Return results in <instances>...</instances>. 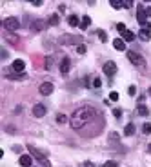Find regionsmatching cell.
Masks as SVG:
<instances>
[{
    "label": "cell",
    "instance_id": "obj_1",
    "mask_svg": "<svg viewBox=\"0 0 151 167\" xmlns=\"http://www.w3.org/2000/svg\"><path fill=\"white\" fill-rule=\"evenodd\" d=\"M95 116V109L93 107H78L75 113L71 115V127L73 129H80V127H84V125L88 124L89 120H93Z\"/></svg>",
    "mask_w": 151,
    "mask_h": 167
},
{
    "label": "cell",
    "instance_id": "obj_2",
    "mask_svg": "<svg viewBox=\"0 0 151 167\" xmlns=\"http://www.w3.org/2000/svg\"><path fill=\"white\" fill-rule=\"evenodd\" d=\"M27 151H29V153H31V154H33V156L37 158V160L40 162V164H42V165H46V167L51 165V164H49V160L46 158V154H44V153H42L40 149H37L35 146H27Z\"/></svg>",
    "mask_w": 151,
    "mask_h": 167
},
{
    "label": "cell",
    "instance_id": "obj_3",
    "mask_svg": "<svg viewBox=\"0 0 151 167\" xmlns=\"http://www.w3.org/2000/svg\"><path fill=\"white\" fill-rule=\"evenodd\" d=\"M128 58H129V62L135 64L137 67H144V65H146V60L142 58V55H138V53H135V51H128Z\"/></svg>",
    "mask_w": 151,
    "mask_h": 167
},
{
    "label": "cell",
    "instance_id": "obj_4",
    "mask_svg": "<svg viewBox=\"0 0 151 167\" xmlns=\"http://www.w3.org/2000/svg\"><path fill=\"white\" fill-rule=\"evenodd\" d=\"M4 27H6L7 31H17V29L20 27L18 18H15V17H9V18H6V20H4Z\"/></svg>",
    "mask_w": 151,
    "mask_h": 167
},
{
    "label": "cell",
    "instance_id": "obj_5",
    "mask_svg": "<svg viewBox=\"0 0 151 167\" xmlns=\"http://www.w3.org/2000/svg\"><path fill=\"white\" fill-rule=\"evenodd\" d=\"M148 15H146V9L142 7V6H138V11H137V20H138V24L140 25H146L148 24Z\"/></svg>",
    "mask_w": 151,
    "mask_h": 167
},
{
    "label": "cell",
    "instance_id": "obj_6",
    "mask_svg": "<svg viewBox=\"0 0 151 167\" xmlns=\"http://www.w3.org/2000/svg\"><path fill=\"white\" fill-rule=\"evenodd\" d=\"M38 91H40V95H51L53 93V84L51 82H44V84H40V87H38Z\"/></svg>",
    "mask_w": 151,
    "mask_h": 167
},
{
    "label": "cell",
    "instance_id": "obj_7",
    "mask_svg": "<svg viewBox=\"0 0 151 167\" xmlns=\"http://www.w3.org/2000/svg\"><path fill=\"white\" fill-rule=\"evenodd\" d=\"M104 73H106L108 76H113L115 73H116V64L111 62V60H109V62H106V64H104Z\"/></svg>",
    "mask_w": 151,
    "mask_h": 167
},
{
    "label": "cell",
    "instance_id": "obj_8",
    "mask_svg": "<svg viewBox=\"0 0 151 167\" xmlns=\"http://www.w3.org/2000/svg\"><path fill=\"white\" fill-rule=\"evenodd\" d=\"M24 67H26V62H24V60H15V62L11 64V69H13V71H15V73H20V75H22V71H24Z\"/></svg>",
    "mask_w": 151,
    "mask_h": 167
},
{
    "label": "cell",
    "instance_id": "obj_9",
    "mask_svg": "<svg viewBox=\"0 0 151 167\" xmlns=\"http://www.w3.org/2000/svg\"><path fill=\"white\" fill-rule=\"evenodd\" d=\"M46 115V107L42 104H37V105H33V116H37V118H42Z\"/></svg>",
    "mask_w": 151,
    "mask_h": 167
},
{
    "label": "cell",
    "instance_id": "obj_10",
    "mask_svg": "<svg viewBox=\"0 0 151 167\" xmlns=\"http://www.w3.org/2000/svg\"><path fill=\"white\" fill-rule=\"evenodd\" d=\"M18 162H20V165H22V167H31V164H33V158H31V154H22Z\"/></svg>",
    "mask_w": 151,
    "mask_h": 167
},
{
    "label": "cell",
    "instance_id": "obj_11",
    "mask_svg": "<svg viewBox=\"0 0 151 167\" xmlns=\"http://www.w3.org/2000/svg\"><path fill=\"white\" fill-rule=\"evenodd\" d=\"M69 67H71V60L66 56V58H62V62H60V71L66 75V73H69Z\"/></svg>",
    "mask_w": 151,
    "mask_h": 167
},
{
    "label": "cell",
    "instance_id": "obj_12",
    "mask_svg": "<svg viewBox=\"0 0 151 167\" xmlns=\"http://www.w3.org/2000/svg\"><path fill=\"white\" fill-rule=\"evenodd\" d=\"M80 22H82V20H80L76 15H69V17H67V24H69L71 27H76V25L80 27Z\"/></svg>",
    "mask_w": 151,
    "mask_h": 167
},
{
    "label": "cell",
    "instance_id": "obj_13",
    "mask_svg": "<svg viewBox=\"0 0 151 167\" xmlns=\"http://www.w3.org/2000/svg\"><path fill=\"white\" fill-rule=\"evenodd\" d=\"M113 47L116 51H124L126 49V42L122 40V38H115L113 40Z\"/></svg>",
    "mask_w": 151,
    "mask_h": 167
},
{
    "label": "cell",
    "instance_id": "obj_14",
    "mask_svg": "<svg viewBox=\"0 0 151 167\" xmlns=\"http://www.w3.org/2000/svg\"><path fill=\"white\" fill-rule=\"evenodd\" d=\"M138 38H140V40H144V42H148L151 38V31H148V29H144V27H142V29L138 31Z\"/></svg>",
    "mask_w": 151,
    "mask_h": 167
},
{
    "label": "cell",
    "instance_id": "obj_15",
    "mask_svg": "<svg viewBox=\"0 0 151 167\" xmlns=\"http://www.w3.org/2000/svg\"><path fill=\"white\" fill-rule=\"evenodd\" d=\"M122 40L124 42H133L135 40V33H133V31H124V33H122Z\"/></svg>",
    "mask_w": 151,
    "mask_h": 167
},
{
    "label": "cell",
    "instance_id": "obj_16",
    "mask_svg": "<svg viewBox=\"0 0 151 167\" xmlns=\"http://www.w3.org/2000/svg\"><path fill=\"white\" fill-rule=\"evenodd\" d=\"M89 24H91V18H89L88 15H86V17H82V22H80V29H82V31H86V29L89 27Z\"/></svg>",
    "mask_w": 151,
    "mask_h": 167
},
{
    "label": "cell",
    "instance_id": "obj_17",
    "mask_svg": "<svg viewBox=\"0 0 151 167\" xmlns=\"http://www.w3.org/2000/svg\"><path fill=\"white\" fill-rule=\"evenodd\" d=\"M44 27H46V22H44V20H37L33 25H31V29H33V31H40V29H44Z\"/></svg>",
    "mask_w": 151,
    "mask_h": 167
},
{
    "label": "cell",
    "instance_id": "obj_18",
    "mask_svg": "<svg viewBox=\"0 0 151 167\" xmlns=\"http://www.w3.org/2000/svg\"><path fill=\"white\" fill-rule=\"evenodd\" d=\"M137 111H138V115H140V116H148V115H149L148 107H146V105H142V104H138V107H137Z\"/></svg>",
    "mask_w": 151,
    "mask_h": 167
},
{
    "label": "cell",
    "instance_id": "obj_19",
    "mask_svg": "<svg viewBox=\"0 0 151 167\" xmlns=\"http://www.w3.org/2000/svg\"><path fill=\"white\" fill-rule=\"evenodd\" d=\"M58 24H60V17H58V13L51 15V17H49V25H58Z\"/></svg>",
    "mask_w": 151,
    "mask_h": 167
},
{
    "label": "cell",
    "instance_id": "obj_20",
    "mask_svg": "<svg viewBox=\"0 0 151 167\" xmlns=\"http://www.w3.org/2000/svg\"><path fill=\"white\" fill-rule=\"evenodd\" d=\"M124 134H126V136H131V134H135V125H133V124H128V125H126Z\"/></svg>",
    "mask_w": 151,
    "mask_h": 167
},
{
    "label": "cell",
    "instance_id": "obj_21",
    "mask_svg": "<svg viewBox=\"0 0 151 167\" xmlns=\"http://www.w3.org/2000/svg\"><path fill=\"white\" fill-rule=\"evenodd\" d=\"M109 4H111V7H115V9H122L124 7V2L122 0H111Z\"/></svg>",
    "mask_w": 151,
    "mask_h": 167
},
{
    "label": "cell",
    "instance_id": "obj_22",
    "mask_svg": "<svg viewBox=\"0 0 151 167\" xmlns=\"http://www.w3.org/2000/svg\"><path fill=\"white\" fill-rule=\"evenodd\" d=\"M96 35H98V38H100V42H108V33L106 31H96Z\"/></svg>",
    "mask_w": 151,
    "mask_h": 167
},
{
    "label": "cell",
    "instance_id": "obj_23",
    "mask_svg": "<svg viewBox=\"0 0 151 167\" xmlns=\"http://www.w3.org/2000/svg\"><path fill=\"white\" fill-rule=\"evenodd\" d=\"M57 122L58 124H66L67 122V116L66 115H57Z\"/></svg>",
    "mask_w": 151,
    "mask_h": 167
},
{
    "label": "cell",
    "instance_id": "obj_24",
    "mask_svg": "<svg viewBox=\"0 0 151 167\" xmlns=\"http://www.w3.org/2000/svg\"><path fill=\"white\" fill-rule=\"evenodd\" d=\"M118 96H120V95H118L116 91H111V93H109V100H111V102H116V100H118Z\"/></svg>",
    "mask_w": 151,
    "mask_h": 167
},
{
    "label": "cell",
    "instance_id": "obj_25",
    "mask_svg": "<svg viewBox=\"0 0 151 167\" xmlns=\"http://www.w3.org/2000/svg\"><path fill=\"white\" fill-rule=\"evenodd\" d=\"M142 131H144V134H151V124H144Z\"/></svg>",
    "mask_w": 151,
    "mask_h": 167
},
{
    "label": "cell",
    "instance_id": "obj_26",
    "mask_svg": "<svg viewBox=\"0 0 151 167\" xmlns=\"http://www.w3.org/2000/svg\"><path fill=\"white\" fill-rule=\"evenodd\" d=\"M116 31H118V33H124V31H128V29H126V25L120 22V24H116Z\"/></svg>",
    "mask_w": 151,
    "mask_h": 167
},
{
    "label": "cell",
    "instance_id": "obj_27",
    "mask_svg": "<svg viewBox=\"0 0 151 167\" xmlns=\"http://www.w3.org/2000/svg\"><path fill=\"white\" fill-rule=\"evenodd\" d=\"M102 167H118V164H116V162H113V160H109V162H106Z\"/></svg>",
    "mask_w": 151,
    "mask_h": 167
},
{
    "label": "cell",
    "instance_id": "obj_28",
    "mask_svg": "<svg viewBox=\"0 0 151 167\" xmlns=\"http://www.w3.org/2000/svg\"><path fill=\"white\" fill-rule=\"evenodd\" d=\"M76 53H78V55H84V53H86V45H82V44H80V45L76 47Z\"/></svg>",
    "mask_w": 151,
    "mask_h": 167
},
{
    "label": "cell",
    "instance_id": "obj_29",
    "mask_svg": "<svg viewBox=\"0 0 151 167\" xmlns=\"http://www.w3.org/2000/svg\"><path fill=\"white\" fill-rule=\"evenodd\" d=\"M128 93H129V96H133V95L137 93V87H135V85H129V87H128Z\"/></svg>",
    "mask_w": 151,
    "mask_h": 167
},
{
    "label": "cell",
    "instance_id": "obj_30",
    "mask_svg": "<svg viewBox=\"0 0 151 167\" xmlns=\"http://www.w3.org/2000/svg\"><path fill=\"white\" fill-rule=\"evenodd\" d=\"M113 116L115 118H120V116H122V111H120V109H113Z\"/></svg>",
    "mask_w": 151,
    "mask_h": 167
},
{
    "label": "cell",
    "instance_id": "obj_31",
    "mask_svg": "<svg viewBox=\"0 0 151 167\" xmlns=\"http://www.w3.org/2000/svg\"><path fill=\"white\" fill-rule=\"evenodd\" d=\"M93 85H95V87H100V85H102V80H100V78H95Z\"/></svg>",
    "mask_w": 151,
    "mask_h": 167
},
{
    "label": "cell",
    "instance_id": "obj_32",
    "mask_svg": "<svg viewBox=\"0 0 151 167\" xmlns=\"http://www.w3.org/2000/svg\"><path fill=\"white\" fill-rule=\"evenodd\" d=\"M58 11H60V13H64V11H66V6H64V4H60V6H58Z\"/></svg>",
    "mask_w": 151,
    "mask_h": 167
},
{
    "label": "cell",
    "instance_id": "obj_33",
    "mask_svg": "<svg viewBox=\"0 0 151 167\" xmlns=\"http://www.w3.org/2000/svg\"><path fill=\"white\" fill-rule=\"evenodd\" d=\"M133 6V2H129V0H126V2H124V7H131Z\"/></svg>",
    "mask_w": 151,
    "mask_h": 167
},
{
    "label": "cell",
    "instance_id": "obj_34",
    "mask_svg": "<svg viewBox=\"0 0 151 167\" xmlns=\"http://www.w3.org/2000/svg\"><path fill=\"white\" fill-rule=\"evenodd\" d=\"M33 6H37V7L38 6H42V0H33Z\"/></svg>",
    "mask_w": 151,
    "mask_h": 167
},
{
    "label": "cell",
    "instance_id": "obj_35",
    "mask_svg": "<svg viewBox=\"0 0 151 167\" xmlns=\"http://www.w3.org/2000/svg\"><path fill=\"white\" fill-rule=\"evenodd\" d=\"M84 167H95V164H93V162H86V164H84Z\"/></svg>",
    "mask_w": 151,
    "mask_h": 167
},
{
    "label": "cell",
    "instance_id": "obj_36",
    "mask_svg": "<svg viewBox=\"0 0 151 167\" xmlns=\"http://www.w3.org/2000/svg\"><path fill=\"white\" fill-rule=\"evenodd\" d=\"M146 15H148V17H151V6H149V7H146Z\"/></svg>",
    "mask_w": 151,
    "mask_h": 167
},
{
    "label": "cell",
    "instance_id": "obj_37",
    "mask_svg": "<svg viewBox=\"0 0 151 167\" xmlns=\"http://www.w3.org/2000/svg\"><path fill=\"white\" fill-rule=\"evenodd\" d=\"M149 96H151V87H149Z\"/></svg>",
    "mask_w": 151,
    "mask_h": 167
}]
</instances>
